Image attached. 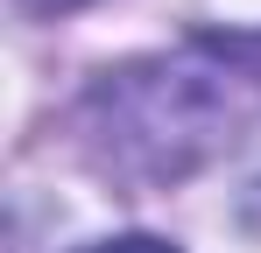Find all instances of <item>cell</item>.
I'll return each mask as SVG.
<instances>
[{
  "instance_id": "3",
  "label": "cell",
  "mask_w": 261,
  "mask_h": 253,
  "mask_svg": "<svg viewBox=\"0 0 261 253\" xmlns=\"http://www.w3.org/2000/svg\"><path fill=\"white\" fill-rule=\"evenodd\" d=\"M29 14H71V7H85V0H21Z\"/></svg>"
},
{
  "instance_id": "1",
  "label": "cell",
  "mask_w": 261,
  "mask_h": 253,
  "mask_svg": "<svg viewBox=\"0 0 261 253\" xmlns=\"http://www.w3.org/2000/svg\"><path fill=\"white\" fill-rule=\"evenodd\" d=\"M261 120V36H191L184 49L120 64L85 91L78 141L99 176L163 190L226 155Z\"/></svg>"
},
{
  "instance_id": "2",
  "label": "cell",
  "mask_w": 261,
  "mask_h": 253,
  "mask_svg": "<svg viewBox=\"0 0 261 253\" xmlns=\"http://www.w3.org/2000/svg\"><path fill=\"white\" fill-rule=\"evenodd\" d=\"M85 253H176L170 239H148V232H127V239H99V246H85Z\"/></svg>"
}]
</instances>
